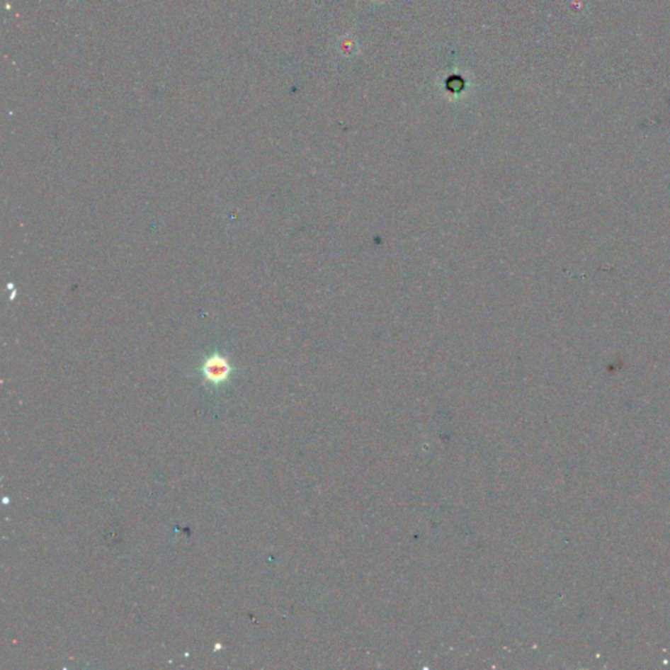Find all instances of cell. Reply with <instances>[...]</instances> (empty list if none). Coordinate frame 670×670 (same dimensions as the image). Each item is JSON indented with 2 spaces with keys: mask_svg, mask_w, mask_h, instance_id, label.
<instances>
[{
  "mask_svg": "<svg viewBox=\"0 0 670 670\" xmlns=\"http://www.w3.org/2000/svg\"><path fill=\"white\" fill-rule=\"evenodd\" d=\"M205 373H206L208 380H211L214 382H220L228 376L229 368H228V364L223 359L216 358V359L207 361Z\"/></svg>",
  "mask_w": 670,
  "mask_h": 670,
  "instance_id": "cell-1",
  "label": "cell"
}]
</instances>
